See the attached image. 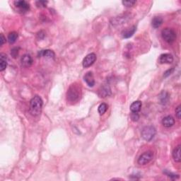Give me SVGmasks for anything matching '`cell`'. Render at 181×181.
<instances>
[{
    "label": "cell",
    "instance_id": "cell-8",
    "mask_svg": "<svg viewBox=\"0 0 181 181\" xmlns=\"http://www.w3.org/2000/svg\"><path fill=\"white\" fill-rule=\"evenodd\" d=\"M14 5L17 8L19 9L21 12H26L29 10L30 6L28 3H27L26 1H14Z\"/></svg>",
    "mask_w": 181,
    "mask_h": 181
},
{
    "label": "cell",
    "instance_id": "cell-14",
    "mask_svg": "<svg viewBox=\"0 0 181 181\" xmlns=\"http://www.w3.org/2000/svg\"><path fill=\"white\" fill-rule=\"evenodd\" d=\"M136 31V27L133 26L131 27L130 28H128L124 31L123 32V37L124 38H129V37H132L133 35V34L135 33Z\"/></svg>",
    "mask_w": 181,
    "mask_h": 181
},
{
    "label": "cell",
    "instance_id": "cell-12",
    "mask_svg": "<svg viewBox=\"0 0 181 181\" xmlns=\"http://www.w3.org/2000/svg\"><path fill=\"white\" fill-rule=\"evenodd\" d=\"M111 94L110 89L108 86H103L101 87V89H100L98 91V95L100 96V97L101 98H105L107 96H110Z\"/></svg>",
    "mask_w": 181,
    "mask_h": 181
},
{
    "label": "cell",
    "instance_id": "cell-24",
    "mask_svg": "<svg viewBox=\"0 0 181 181\" xmlns=\"http://www.w3.org/2000/svg\"><path fill=\"white\" fill-rule=\"evenodd\" d=\"M130 117H131V119H132V120L134 121V122L137 121L139 119V114L137 113V112H132Z\"/></svg>",
    "mask_w": 181,
    "mask_h": 181
},
{
    "label": "cell",
    "instance_id": "cell-13",
    "mask_svg": "<svg viewBox=\"0 0 181 181\" xmlns=\"http://www.w3.org/2000/svg\"><path fill=\"white\" fill-rule=\"evenodd\" d=\"M7 65V57L5 54H0V71H3Z\"/></svg>",
    "mask_w": 181,
    "mask_h": 181
},
{
    "label": "cell",
    "instance_id": "cell-23",
    "mask_svg": "<svg viewBox=\"0 0 181 181\" xmlns=\"http://www.w3.org/2000/svg\"><path fill=\"white\" fill-rule=\"evenodd\" d=\"M136 4V1H123V4L127 7H131Z\"/></svg>",
    "mask_w": 181,
    "mask_h": 181
},
{
    "label": "cell",
    "instance_id": "cell-18",
    "mask_svg": "<svg viewBox=\"0 0 181 181\" xmlns=\"http://www.w3.org/2000/svg\"><path fill=\"white\" fill-rule=\"evenodd\" d=\"M163 24V19L160 17H155L152 20V26L154 28H158Z\"/></svg>",
    "mask_w": 181,
    "mask_h": 181
},
{
    "label": "cell",
    "instance_id": "cell-25",
    "mask_svg": "<svg viewBox=\"0 0 181 181\" xmlns=\"http://www.w3.org/2000/svg\"><path fill=\"white\" fill-rule=\"evenodd\" d=\"M48 1H36V4L38 7H45L47 5Z\"/></svg>",
    "mask_w": 181,
    "mask_h": 181
},
{
    "label": "cell",
    "instance_id": "cell-2",
    "mask_svg": "<svg viewBox=\"0 0 181 181\" xmlns=\"http://www.w3.org/2000/svg\"><path fill=\"white\" fill-rule=\"evenodd\" d=\"M43 100L38 96H35L30 102V112L32 115L37 116L41 113L43 107Z\"/></svg>",
    "mask_w": 181,
    "mask_h": 181
},
{
    "label": "cell",
    "instance_id": "cell-9",
    "mask_svg": "<svg viewBox=\"0 0 181 181\" xmlns=\"http://www.w3.org/2000/svg\"><path fill=\"white\" fill-rule=\"evenodd\" d=\"M84 79L89 87H93L95 85L94 76L91 71H88L87 74L84 75Z\"/></svg>",
    "mask_w": 181,
    "mask_h": 181
},
{
    "label": "cell",
    "instance_id": "cell-4",
    "mask_svg": "<svg viewBox=\"0 0 181 181\" xmlns=\"http://www.w3.org/2000/svg\"><path fill=\"white\" fill-rule=\"evenodd\" d=\"M156 133V131L154 127L146 126L141 131V137L146 141H150L154 137Z\"/></svg>",
    "mask_w": 181,
    "mask_h": 181
},
{
    "label": "cell",
    "instance_id": "cell-19",
    "mask_svg": "<svg viewBox=\"0 0 181 181\" xmlns=\"http://www.w3.org/2000/svg\"><path fill=\"white\" fill-rule=\"evenodd\" d=\"M18 38V33L16 32H12L8 35V41L10 44L14 43L17 41Z\"/></svg>",
    "mask_w": 181,
    "mask_h": 181
},
{
    "label": "cell",
    "instance_id": "cell-26",
    "mask_svg": "<svg viewBox=\"0 0 181 181\" xmlns=\"http://www.w3.org/2000/svg\"><path fill=\"white\" fill-rule=\"evenodd\" d=\"M175 115L178 119H180V115H181V110H180V105H178L177 107V108L175 109Z\"/></svg>",
    "mask_w": 181,
    "mask_h": 181
},
{
    "label": "cell",
    "instance_id": "cell-27",
    "mask_svg": "<svg viewBox=\"0 0 181 181\" xmlns=\"http://www.w3.org/2000/svg\"><path fill=\"white\" fill-rule=\"evenodd\" d=\"M165 173H166V174L167 175L168 177H170V178H173V179L178 178V177H179V176H178V175L173 174V173H169V172H167V171H165Z\"/></svg>",
    "mask_w": 181,
    "mask_h": 181
},
{
    "label": "cell",
    "instance_id": "cell-10",
    "mask_svg": "<svg viewBox=\"0 0 181 181\" xmlns=\"http://www.w3.org/2000/svg\"><path fill=\"white\" fill-rule=\"evenodd\" d=\"M21 64H22L24 67H28L33 64V59H32V57H30V55L26 54V55H24L21 57Z\"/></svg>",
    "mask_w": 181,
    "mask_h": 181
},
{
    "label": "cell",
    "instance_id": "cell-6",
    "mask_svg": "<svg viewBox=\"0 0 181 181\" xmlns=\"http://www.w3.org/2000/svg\"><path fill=\"white\" fill-rule=\"evenodd\" d=\"M96 55L95 53H91L87 55L83 60V67L85 68L89 67L96 62Z\"/></svg>",
    "mask_w": 181,
    "mask_h": 181
},
{
    "label": "cell",
    "instance_id": "cell-28",
    "mask_svg": "<svg viewBox=\"0 0 181 181\" xmlns=\"http://www.w3.org/2000/svg\"><path fill=\"white\" fill-rule=\"evenodd\" d=\"M5 37H4V35L2 33L1 34V37H0V42H1V46H2L3 45H4V43H5Z\"/></svg>",
    "mask_w": 181,
    "mask_h": 181
},
{
    "label": "cell",
    "instance_id": "cell-20",
    "mask_svg": "<svg viewBox=\"0 0 181 181\" xmlns=\"http://www.w3.org/2000/svg\"><path fill=\"white\" fill-rule=\"evenodd\" d=\"M160 99L161 102L162 103H166L169 99V96H168V94L167 92L166 91H163L160 95Z\"/></svg>",
    "mask_w": 181,
    "mask_h": 181
},
{
    "label": "cell",
    "instance_id": "cell-22",
    "mask_svg": "<svg viewBox=\"0 0 181 181\" xmlns=\"http://www.w3.org/2000/svg\"><path fill=\"white\" fill-rule=\"evenodd\" d=\"M19 48H14L13 49L11 50V55L14 57V58H17L18 55H19Z\"/></svg>",
    "mask_w": 181,
    "mask_h": 181
},
{
    "label": "cell",
    "instance_id": "cell-5",
    "mask_svg": "<svg viewBox=\"0 0 181 181\" xmlns=\"http://www.w3.org/2000/svg\"><path fill=\"white\" fill-rule=\"evenodd\" d=\"M154 154L152 151H146L143 153L139 159H138V164L139 165H146L153 159Z\"/></svg>",
    "mask_w": 181,
    "mask_h": 181
},
{
    "label": "cell",
    "instance_id": "cell-17",
    "mask_svg": "<svg viewBox=\"0 0 181 181\" xmlns=\"http://www.w3.org/2000/svg\"><path fill=\"white\" fill-rule=\"evenodd\" d=\"M40 56H43L45 57H48V58H54L55 57V53L50 50H42L39 53Z\"/></svg>",
    "mask_w": 181,
    "mask_h": 181
},
{
    "label": "cell",
    "instance_id": "cell-1",
    "mask_svg": "<svg viewBox=\"0 0 181 181\" xmlns=\"http://www.w3.org/2000/svg\"><path fill=\"white\" fill-rule=\"evenodd\" d=\"M81 96V88L80 84H72L68 89L67 93V101L71 103H75L80 100Z\"/></svg>",
    "mask_w": 181,
    "mask_h": 181
},
{
    "label": "cell",
    "instance_id": "cell-11",
    "mask_svg": "<svg viewBox=\"0 0 181 181\" xmlns=\"http://www.w3.org/2000/svg\"><path fill=\"white\" fill-rule=\"evenodd\" d=\"M162 124L165 128H171L175 124V119L172 116H166L162 120Z\"/></svg>",
    "mask_w": 181,
    "mask_h": 181
},
{
    "label": "cell",
    "instance_id": "cell-3",
    "mask_svg": "<svg viewBox=\"0 0 181 181\" xmlns=\"http://www.w3.org/2000/svg\"><path fill=\"white\" fill-rule=\"evenodd\" d=\"M161 35H162L163 39L168 43H172L174 42L177 37L176 33L173 29L169 28H166L162 30Z\"/></svg>",
    "mask_w": 181,
    "mask_h": 181
},
{
    "label": "cell",
    "instance_id": "cell-29",
    "mask_svg": "<svg viewBox=\"0 0 181 181\" xmlns=\"http://www.w3.org/2000/svg\"><path fill=\"white\" fill-rule=\"evenodd\" d=\"M173 69H171V70H168L167 71H166V72H165V74H164V76H168V75H170L171 74V73L172 72V71H173Z\"/></svg>",
    "mask_w": 181,
    "mask_h": 181
},
{
    "label": "cell",
    "instance_id": "cell-16",
    "mask_svg": "<svg viewBox=\"0 0 181 181\" xmlns=\"http://www.w3.org/2000/svg\"><path fill=\"white\" fill-rule=\"evenodd\" d=\"M173 157L174 160L176 162H180L181 157H180V145H178L174 149L173 151Z\"/></svg>",
    "mask_w": 181,
    "mask_h": 181
},
{
    "label": "cell",
    "instance_id": "cell-21",
    "mask_svg": "<svg viewBox=\"0 0 181 181\" xmlns=\"http://www.w3.org/2000/svg\"><path fill=\"white\" fill-rule=\"evenodd\" d=\"M107 110V105L106 103H101V105L98 106V112H99L100 115H103L105 113V112H106Z\"/></svg>",
    "mask_w": 181,
    "mask_h": 181
},
{
    "label": "cell",
    "instance_id": "cell-15",
    "mask_svg": "<svg viewBox=\"0 0 181 181\" xmlns=\"http://www.w3.org/2000/svg\"><path fill=\"white\" fill-rule=\"evenodd\" d=\"M141 102L139 101H134L130 105V110L132 111V112H138L139 110H141Z\"/></svg>",
    "mask_w": 181,
    "mask_h": 181
},
{
    "label": "cell",
    "instance_id": "cell-7",
    "mask_svg": "<svg viewBox=\"0 0 181 181\" xmlns=\"http://www.w3.org/2000/svg\"><path fill=\"white\" fill-rule=\"evenodd\" d=\"M173 62V57L171 54H162L159 58V62L160 64H171Z\"/></svg>",
    "mask_w": 181,
    "mask_h": 181
}]
</instances>
